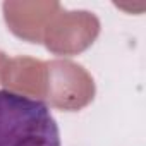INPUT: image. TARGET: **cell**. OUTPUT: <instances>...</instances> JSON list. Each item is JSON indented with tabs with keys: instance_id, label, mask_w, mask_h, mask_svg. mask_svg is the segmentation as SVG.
Returning a JSON list of instances; mask_svg holds the SVG:
<instances>
[{
	"instance_id": "6da1fadb",
	"label": "cell",
	"mask_w": 146,
	"mask_h": 146,
	"mask_svg": "<svg viewBox=\"0 0 146 146\" xmlns=\"http://www.w3.org/2000/svg\"><path fill=\"white\" fill-rule=\"evenodd\" d=\"M0 146H62L48 105L0 90Z\"/></svg>"
},
{
	"instance_id": "7a4b0ae2",
	"label": "cell",
	"mask_w": 146,
	"mask_h": 146,
	"mask_svg": "<svg viewBox=\"0 0 146 146\" xmlns=\"http://www.w3.org/2000/svg\"><path fill=\"white\" fill-rule=\"evenodd\" d=\"M45 100L53 108L78 112L93 102L95 81L81 64L67 58H53L45 62Z\"/></svg>"
},
{
	"instance_id": "3957f363",
	"label": "cell",
	"mask_w": 146,
	"mask_h": 146,
	"mask_svg": "<svg viewBox=\"0 0 146 146\" xmlns=\"http://www.w3.org/2000/svg\"><path fill=\"white\" fill-rule=\"evenodd\" d=\"M100 35V21L88 11H60L48 21L41 43L55 55H78Z\"/></svg>"
},
{
	"instance_id": "277c9868",
	"label": "cell",
	"mask_w": 146,
	"mask_h": 146,
	"mask_svg": "<svg viewBox=\"0 0 146 146\" xmlns=\"http://www.w3.org/2000/svg\"><path fill=\"white\" fill-rule=\"evenodd\" d=\"M58 2H4V19L9 29L21 40L41 43L48 21L60 11Z\"/></svg>"
},
{
	"instance_id": "5b68a950",
	"label": "cell",
	"mask_w": 146,
	"mask_h": 146,
	"mask_svg": "<svg viewBox=\"0 0 146 146\" xmlns=\"http://www.w3.org/2000/svg\"><path fill=\"white\" fill-rule=\"evenodd\" d=\"M45 83H46V65L43 60L31 57H14L7 58L5 67L0 76V84L7 91L35 96V100H45Z\"/></svg>"
},
{
	"instance_id": "8992f818",
	"label": "cell",
	"mask_w": 146,
	"mask_h": 146,
	"mask_svg": "<svg viewBox=\"0 0 146 146\" xmlns=\"http://www.w3.org/2000/svg\"><path fill=\"white\" fill-rule=\"evenodd\" d=\"M5 62H7V55L0 50V76H2V70H4V67H5Z\"/></svg>"
}]
</instances>
